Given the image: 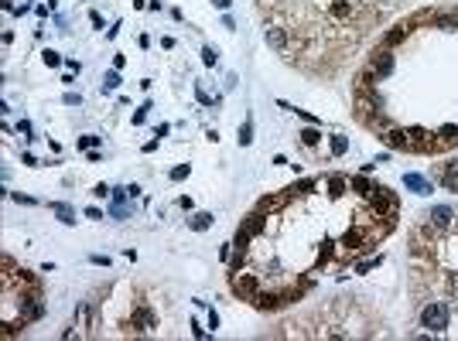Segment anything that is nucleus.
I'll list each match as a JSON object with an SVG mask.
<instances>
[{"instance_id": "1", "label": "nucleus", "mask_w": 458, "mask_h": 341, "mask_svg": "<svg viewBox=\"0 0 458 341\" xmlns=\"http://www.w3.org/2000/svg\"><path fill=\"white\" fill-rule=\"evenodd\" d=\"M421 324L431 328V331H445L448 328V307L445 304H428L421 311Z\"/></svg>"}, {"instance_id": "2", "label": "nucleus", "mask_w": 458, "mask_h": 341, "mask_svg": "<svg viewBox=\"0 0 458 341\" xmlns=\"http://www.w3.org/2000/svg\"><path fill=\"white\" fill-rule=\"evenodd\" d=\"M370 205H373V211H376V215L393 211V198H390V191H386V188H380V184L370 191Z\"/></svg>"}, {"instance_id": "3", "label": "nucleus", "mask_w": 458, "mask_h": 341, "mask_svg": "<svg viewBox=\"0 0 458 341\" xmlns=\"http://www.w3.org/2000/svg\"><path fill=\"white\" fill-rule=\"evenodd\" d=\"M370 68H373L376 75H390V72H393V52H390V48H380V52L373 55Z\"/></svg>"}, {"instance_id": "4", "label": "nucleus", "mask_w": 458, "mask_h": 341, "mask_svg": "<svg viewBox=\"0 0 458 341\" xmlns=\"http://www.w3.org/2000/svg\"><path fill=\"white\" fill-rule=\"evenodd\" d=\"M383 140H386V147H393V150H410V130H390Z\"/></svg>"}, {"instance_id": "5", "label": "nucleus", "mask_w": 458, "mask_h": 341, "mask_svg": "<svg viewBox=\"0 0 458 341\" xmlns=\"http://www.w3.org/2000/svg\"><path fill=\"white\" fill-rule=\"evenodd\" d=\"M232 290H236L239 297H257V293H260L253 276H236V280H232Z\"/></svg>"}, {"instance_id": "6", "label": "nucleus", "mask_w": 458, "mask_h": 341, "mask_svg": "<svg viewBox=\"0 0 458 341\" xmlns=\"http://www.w3.org/2000/svg\"><path fill=\"white\" fill-rule=\"evenodd\" d=\"M403 188H410V191H417V195H428V191H431V181L421 178V174H403Z\"/></svg>"}, {"instance_id": "7", "label": "nucleus", "mask_w": 458, "mask_h": 341, "mask_svg": "<svg viewBox=\"0 0 458 341\" xmlns=\"http://www.w3.org/2000/svg\"><path fill=\"white\" fill-rule=\"evenodd\" d=\"M55 215H58V222H65V225H72L76 222V211H72V205H65V202H52L48 205Z\"/></svg>"}, {"instance_id": "8", "label": "nucleus", "mask_w": 458, "mask_h": 341, "mask_svg": "<svg viewBox=\"0 0 458 341\" xmlns=\"http://www.w3.org/2000/svg\"><path fill=\"white\" fill-rule=\"evenodd\" d=\"M452 218H455V215H452V208H448V205H438V208H431V222H434L438 229H445Z\"/></svg>"}, {"instance_id": "9", "label": "nucleus", "mask_w": 458, "mask_h": 341, "mask_svg": "<svg viewBox=\"0 0 458 341\" xmlns=\"http://www.w3.org/2000/svg\"><path fill=\"white\" fill-rule=\"evenodd\" d=\"M253 300H257V307H260V311H277V307L284 304V300H281L277 293H257Z\"/></svg>"}, {"instance_id": "10", "label": "nucleus", "mask_w": 458, "mask_h": 341, "mask_svg": "<svg viewBox=\"0 0 458 341\" xmlns=\"http://www.w3.org/2000/svg\"><path fill=\"white\" fill-rule=\"evenodd\" d=\"M407 34H410V27H407V24H397L393 31H386V38H383V41H386V48H390V45H400Z\"/></svg>"}, {"instance_id": "11", "label": "nucleus", "mask_w": 458, "mask_h": 341, "mask_svg": "<svg viewBox=\"0 0 458 341\" xmlns=\"http://www.w3.org/2000/svg\"><path fill=\"white\" fill-rule=\"evenodd\" d=\"M267 45H270V48H277V52H284V45H287L284 31H281V27H267Z\"/></svg>"}, {"instance_id": "12", "label": "nucleus", "mask_w": 458, "mask_h": 341, "mask_svg": "<svg viewBox=\"0 0 458 341\" xmlns=\"http://www.w3.org/2000/svg\"><path fill=\"white\" fill-rule=\"evenodd\" d=\"M410 136H417V140H410V147H421V150L434 147V133H428V130H410Z\"/></svg>"}, {"instance_id": "13", "label": "nucleus", "mask_w": 458, "mask_h": 341, "mask_svg": "<svg viewBox=\"0 0 458 341\" xmlns=\"http://www.w3.org/2000/svg\"><path fill=\"white\" fill-rule=\"evenodd\" d=\"M130 328H137V331H147V328H154V314H151V311H137V317L130 321Z\"/></svg>"}, {"instance_id": "14", "label": "nucleus", "mask_w": 458, "mask_h": 341, "mask_svg": "<svg viewBox=\"0 0 458 341\" xmlns=\"http://www.w3.org/2000/svg\"><path fill=\"white\" fill-rule=\"evenodd\" d=\"M342 246H345V249H363V232H359V229H349V232L342 236Z\"/></svg>"}, {"instance_id": "15", "label": "nucleus", "mask_w": 458, "mask_h": 341, "mask_svg": "<svg viewBox=\"0 0 458 341\" xmlns=\"http://www.w3.org/2000/svg\"><path fill=\"white\" fill-rule=\"evenodd\" d=\"M188 225H192L195 232H205V229L212 225V211H199V215H195V218H192Z\"/></svg>"}, {"instance_id": "16", "label": "nucleus", "mask_w": 458, "mask_h": 341, "mask_svg": "<svg viewBox=\"0 0 458 341\" xmlns=\"http://www.w3.org/2000/svg\"><path fill=\"white\" fill-rule=\"evenodd\" d=\"M243 229H246L250 236H260V232H263V215H260V211H257V215H250Z\"/></svg>"}, {"instance_id": "17", "label": "nucleus", "mask_w": 458, "mask_h": 341, "mask_svg": "<svg viewBox=\"0 0 458 341\" xmlns=\"http://www.w3.org/2000/svg\"><path fill=\"white\" fill-rule=\"evenodd\" d=\"M284 202H287V198H281V195H274V198H260V211H277Z\"/></svg>"}, {"instance_id": "18", "label": "nucleus", "mask_w": 458, "mask_h": 341, "mask_svg": "<svg viewBox=\"0 0 458 341\" xmlns=\"http://www.w3.org/2000/svg\"><path fill=\"white\" fill-rule=\"evenodd\" d=\"M349 14H352V3H345V0L332 3V17H349Z\"/></svg>"}, {"instance_id": "19", "label": "nucleus", "mask_w": 458, "mask_h": 341, "mask_svg": "<svg viewBox=\"0 0 458 341\" xmlns=\"http://www.w3.org/2000/svg\"><path fill=\"white\" fill-rule=\"evenodd\" d=\"M318 140H321V133H318L315 127H308V130H301V143H305V147H315Z\"/></svg>"}, {"instance_id": "20", "label": "nucleus", "mask_w": 458, "mask_h": 341, "mask_svg": "<svg viewBox=\"0 0 458 341\" xmlns=\"http://www.w3.org/2000/svg\"><path fill=\"white\" fill-rule=\"evenodd\" d=\"M236 140H239V147H250V140H253V123H250V120L243 123V130H239Z\"/></svg>"}, {"instance_id": "21", "label": "nucleus", "mask_w": 458, "mask_h": 341, "mask_svg": "<svg viewBox=\"0 0 458 341\" xmlns=\"http://www.w3.org/2000/svg\"><path fill=\"white\" fill-rule=\"evenodd\" d=\"M345 150H349V140H345V136H332V154H335V157H342Z\"/></svg>"}, {"instance_id": "22", "label": "nucleus", "mask_w": 458, "mask_h": 341, "mask_svg": "<svg viewBox=\"0 0 458 341\" xmlns=\"http://www.w3.org/2000/svg\"><path fill=\"white\" fill-rule=\"evenodd\" d=\"M232 246H236V253H246V246H250V232H246V229H239V232H236V242H232Z\"/></svg>"}, {"instance_id": "23", "label": "nucleus", "mask_w": 458, "mask_h": 341, "mask_svg": "<svg viewBox=\"0 0 458 341\" xmlns=\"http://www.w3.org/2000/svg\"><path fill=\"white\" fill-rule=\"evenodd\" d=\"M79 147H82V150H96V147H99V136H96V133L79 136Z\"/></svg>"}, {"instance_id": "24", "label": "nucleus", "mask_w": 458, "mask_h": 341, "mask_svg": "<svg viewBox=\"0 0 458 341\" xmlns=\"http://www.w3.org/2000/svg\"><path fill=\"white\" fill-rule=\"evenodd\" d=\"M202 62H205V65H216V62H219V52H216L212 45H205V48H202Z\"/></svg>"}, {"instance_id": "25", "label": "nucleus", "mask_w": 458, "mask_h": 341, "mask_svg": "<svg viewBox=\"0 0 458 341\" xmlns=\"http://www.w3.org/2000/svg\"><path fill=\"white\" fill-rule=\"evenodd\" d=\"M352 188H356L359 195H370V191H373V184H370V181H366L363 174H359V178H352Z\"/></svg>"}, {"instance_id": "26", "label": "nucleus", "mask_w": 458, "mask_h": 341, "mask_svg": "<svg viewBox=\"0 0 458 341\" xmlns=\"http://www.w3.org/2000/svg\"><path fill=\"white\" fill-rule=\"evenodd\" d=\"M438 136H441V140H458V127L448 123V127H441V130H438Z\"/></svg>"}, {"instance_id": "27", "label": "nucleus", "mask_w": 458, "mask_h": 341, "mask_svg": "<svg viewBox=\"0 0 458 341\" xmlns=\"http://www.w3.org/2000/svg\"><path fill=\"white\" fill-rule=\"evenodd\" d=\"M103 85H106V89H116V85H120V75H116V72H106V75H103Z\"/></svg>"}, {"instance_id": "28", "label": "nucleus", "mask_w": 458, "mask_h": 341, "mask_svg": "<svg viewBox=\"0 0 458 341\" xmlns=\"http://www.w3.org/2000/svg\"><path fill=\"white\" fill-rule=\"evenodd\" d=\"M188 171H192L188 164H181V167H174V171H171V181H181V178H188Z\"/></svg>"}, {"instance_id": "29", "label": "nucleus", "mask_w": 458, "mask_h": 341, "mask_svg": "<svg viewBox=\"0 0 458 341\" xmlns=\"http://www.w3.org/2000/svg\"><path fill=\"white\" fill-rule=\"evenodd\" d=\"M332 260V242H321V253H318V263H328Z\"/></svg>"}, {"instance_id": "30", "label": "nucleus", "mask_w": 458, "mask_h": 341, "mask_svg": "<svg viewBox=\"0 0 458 341\" xmlns=\"http://www.w3.org/2000/svg\"><path fill=\"white\" fill-rule=\"evenodd\" d=\"M41 58H45V65H48V68H55L58 62H62V58H58V52H45Z\"/></svg>"}, {"instance_id": "31", "label": "nucleus", "mask_w": 458, "mask_h": 341, "mask_svg": "<svg viewBox=\"0 0 458 341\" xmlns=\"http://www.w3.org/2000/svg\"><path fill=\"white\" fill-rule=\"evenodd\" d=\"M376 266H380V256H376V260H366V263H359L356 270H359V273H370V270H376Z\"/></svg>"}, {"instance_id": "32", "label": "nucleus", "mask_w": 458, "mask_h": 341, "mask_svg": "<svg viewBox=\"0 0 458 341\" xmlns=\"http://www.w3.org/2000/svg\"><path fill=\"white\" fill-rule=\"evenodd\" d=\"M438 24H441L445 31H455V27H458V21H455V17H438Z\"/></svg>"}, {"instance_id": "33", "label": "nucleus", "mask_w": 458, "mask_h": 341, "mask_svg": "<svg viewBox=\"0 0 458 341\" xmlns=\"http://www.w3.org/2000/svg\"><path fill=\"white\" fill-rule=\"evenodd\" d=\"M62 103H65V106H79V103H82V96H79V92H65V99H62Z\"/></svg>"}, {"instance_id": "34", "label": "nucleus", "mask_w": 458, "mask_h": 341, "mask_svg": "<svg viewBox=\"0 0 458 341\" xmlns=\"http://www.w3.org/2000/svg\"><path fill=\"white\" fill-rule=\"evenodd\" d=\"M195 96H199V103H212V99H209V92H205L202 85H195Z\"/></svg>"}, {"instance_id": "35", "label": "nucleus", "mask_w": 458, "mask_h": 341, "mask_svg": "<svg viewBox=\"0 0 458 341\" xmlns=\"http://www.w3.org/2000/svg\"><path fill=\"white\" fill-rule=\"evenodd\" d=\"M147 109H151V106H144V109H137V113H134V123H144V120H147Z\"/></svg>"}, {"instance_id": "36", "label": "nucleus", "mask_w": 458, "mask_h": 341, "mask_svg": "<svg viewBox=\"0 0 458 341\" xmlns=\"http://www.w3.org/2000/svg\"><path fill=\"white\" fill-rule=\"evenodd\" d=\"M311 188H315V181H301V184H298V188H294V191H301V195H308V191H311Z\"/></svg>"}, {"instance_id": "37", "label": "nucleus", "mask_w": 458, "mask_h": 341, "mask_svg": "<svg viewBox=\"0 0 458 341\" xmlns=\"http://www.w3.org/2000/svg\"><path fill=\"white\" fill-rule=\"evenodd\" d=\"M92 195H99V198H106V195H110V188H106V184H96V188H92Z\"/></svg>"}, {"instance_id": "38", "label": "nucleus", "mask_w": 458, "mask_h": 341, "mask_svg": "<svg viewBox=\"0 0 458 341\" xmlns=\"http://www.w3.org/2000/svg\"><path fill=\"white\" fill-rule=\"evenodd\" d=\"M209 328H212V331L219 328V314H216V311H209Z\"/></svg>"}, {"instance_id": "39", "label": "nucleus", "mask_w": 458, "mask_h": 341, "mask_svg": "<svg viewBox=\"0 0 458 341\" xmlns=\"http://www.w3.org/2000/svg\"><path fill=\"white\" fill-rule=\"evenodd\" d=\"M17 133L28 136V133H31V123H28V120H21V123H17Z\"/></svg>"}, {"instance_id": "40", "label": "nucleus", "mask_w": 458, "mask_h": 341, "mask_svg": "<svg viewBox=\"0 0 458 341\" xmlns=\"http://www.w3.org/2000/svg\"><path fill=\"white\" fill-rule=\"evenodd\" d=\"M445 184H448L452 191H458V178H455V174H448V178H445Z\"/></svg>"}, {"instance_id": "41", "label": "nucleus", "mask_w": 458, "mask_h": 341, "mask_svg": "<svg viewBox=\"0 0 458 341\" xmlns=\"http://www.w3.org/2000/svg\"><path fill=\"white\" fill-rule=\"evenodd\" d=\"M212 3H216L219 10H226V7H229V3H232V0H212Z\"/></svg>"}]
</instances>
